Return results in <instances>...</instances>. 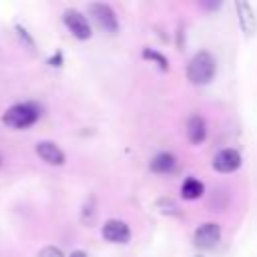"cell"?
I'll use <instances>...</instances> for the list:
<instances>
[{"label": "cell", "instance_id": "obj_1", "mask_svg": "<svg viewBox=\"0 0 257 257\" xmlns=\"http://www.w3.org/2000/svg\"><path fill=\"white\" fill-rule=\"evenodd\" d=\"M215 72H217V62L209 50H199L187 64V80L197 86L209 84L215 78Z\"/></svg>", "mask_w": 257, "mask_h": 257}, {"label": "cell", "instance_id": "obj_2", "mask_svg": "<svg viewBox=\"0 0 257 257\" xmlns=\"http://www.w3.org/2000/svg\"><path fill=\"white\" fill-rule=\"evenodd\" d=\"M40 118V106L36 102H16L2 114V122L10 128H28Z\"/></svg>", "mask_w": 257, "mask_h": 257}, {"label": "cell", "instance_id": "obj_3", "mask_svg": "<svg viewBox=\"0 0 257 257\" xmlns=\"http://www.w3.org/2000/svg\"><path fill=\"white\" fill-rule=\"evenodd\" d=\"M88 12L92 16V20L96 22V26L108 34H116L118 32V18L114 14V10L104 4V2H92L88 4Z\"/></svg>", "mask_w": 257, "mask_h": 257}, {"label": "cell", "instance_id": "obj_4", "mask_svg": "<svg viewBox=\"0 0 257 257\" xmlns=\"http://www.w3.org/2000/svg\"><path fill=\"white\" fill-rule=\"evenodd\" d=\"M219 241H221V227H219V223L207 221V223H201L195 229V235H193L195 247H199L203 251H209V249L217 247Z\"/></svg>", "mask_w": 257, "mask_h": 257}, {"label": "cell", "instance_id": "obj_5", "mask_svg": "<svg viewBox=\"0 0 257 257\" xmlns=\"http://www.w3.org/2000/svg\"><path fill=\"white\" fill-rule=\"evenodd\" d=\"M62 20H64L66 28L70 30V34H72L74 38H78V40H88V38L92 36V28H90V24H88V20H86V16H84L82 12H78V10H74V8H68V10H64Z\"/></svg>", "mask_w": 257, "mask_h": 257}, {"label": "cell", "instance_id": "obj_6", "mask_svg": "<svg viewBox=\"0 0 257 257\" xmlns=\"http://www.w3.org/2000/svg\"><path fill=\"white\" fill-rule=\"evenodd\" d=\"M100 235H102V239L108 241V243L126 245V243L131 241V235H133V233H131V227H128L124 221H120V219H108V221L102 225Z\"/></svg>", "mask_w": 257, "mask_h": 257}, {"label": "cell", "instance_id": "obj_7", "mask_svg": "<svg viewBox=\"0 0 257 257\" xmlns=\"http://www.w3.org/2000/svg\"><path fill=\"white\" fill-rule=\"evenodd\" d=\"M211 163H213V169H215L217 173L227 175V173L237 171V169L241 167L243 159H241V153L235 151V149H221L219 153H215V157H213Z\"/></svg>", "mask_w": 257, "mask_h": 257}, {"label": "cell", "instance_id": "obj_8", "mask_svg": "<svg viewBox=\"0 0 257 257\" xmlns=\"http://www.w3.org/2000/svg\"><path fill=\"white\" fill-rule=\"evenodd\" d=\"M36 155L46 163V165H52V167H60V165H64L66 163V155H64V151L56 145V143H52V141H40V143H36Z\"/></svg>", "mask_w": 257, "mask_h": 257}, {"label": "cell", "instance_id": "obj_9", "mask_svg": "<svg viewBox=\"0 0 257 257\" xmlns=\"http://www.w3.org/2000/svg\"><path fill=\"white\" fill-rule=\"evenodd\" d=\"M235 10H237V18H239V26L247 36H253L257 32V16L251 8L249 2L245 0H237L235 2Z\"/></svg>", "mask_w": 257, "mask_h": 257}, {"label": "cell", "instance_id": "obj_10", "mask_svg": "<svg viewBox=\"0 0 257 257\" xmlns=\"http://www.w3.org/2000/svg\"><path fill=\"white\" fill-rule=\"evenodd\" d=\"M187 139L191 145H201L207 139V124L201 114H191L187 120Z\"/></svg>", "mask_w": 257, "mask_h": 257}, {"label": "cell", "instance_id": "obj_11", "mask_svg": "<svg viewBox=\"0 0 257 257\" xmlns=\"http://www.w3.org/2000/svg\"><path fill=\"white\" fill-rule=\"evenodd\" d=\"M175 167H177V157L173 153H167V151L155 155L151 161V171L157 175H167V173L175 171Z\"/></svg>", "mask_w": 257, "mask_h": 257}, {"label": "cell", "instance_id": "obj_12", "mask_svg": "<svg viewBox=\"0 0 257 257\" xmlns=\"http://www.w3.org/2000/svg\"><path fill=\"white\" fill-rule=\"evenodd\" d=\"M203 193H205V185L195 177H187L181 185V197L185 201H195V199L203 197Z\"/></svg>", "mask_w": 257, "mask_h": 257}, {"label": "cell", "instance_id": "obj_13", "mask_svg": "<svg viewBox=\"0 0 257 257\" xmlns=\"http://www.w3.org/2000/svg\"><path fill=\"white\" fill-rule=\"evenodd\" d=\"M141 56L145 58V60H151V62H155L163 72H167L169 70V58L163 54V52H159V50H155V48H151V46H147V48H143V52H141Z\"/></svg>", "mask_w": 257, "mask_h": 257}, {"label": "cell", "instance_id": "obj_14", "mask_svg": "<svg viewBox=\"0 0 257 257\" xmlns=\"http://www.w3.org/2000/svg\"><path fill=\"white\" fill-rule=\"evenodd\" d=\"M157 207H159L161 213H167V215H179V207H177L173 201H169V199H161V201H157Z\"/></svg>", "mask_w": 257, "mask_h": 257}, {"label": "cell", "instance_id": "obj_15", "mask_svg": "<svg viewBox=\"0 0 257 257\" xmlns=\"http://www.w3.org/2000/svg\"><path fill=\"white\" fill-rule=\"evenodd\" d=\"M38 257H64V253L54 245H46L38 251Z\"/></svg>", "mask_w": 257, "mask_h": 257}, {"label": "cell", "instance_id": "obj_16", "mask_svg": "<svg viewBox=\"0 0 257 257\" xmlns=\"http://www.w3.org/2000/svg\"><path fill=\"white\" fill-rule=\"evenodd\" d=\"M48 64H50V66H62V52L58 50L56 54H52V56L48 58Z\"/></svg>", "mask_w": 257, "mask_h": 257}, {"label": "cell", "instance_id": "obj_17", "mask_svg": "<svg viewBox=\"0 0 257 257\" xmlns=\"http://www.w3.org/2000/svg\"><path fill=\"white\" fill-rule=\"evenodd\" d=\"M68 257H88V255H86V253H84L82 249H76V251H72V253H70Z\"/></svg>", "mask_w": 257, "mask_h": 257}, {"label": "cell", "instance_id": "obj_18", "mask_svg": "<svg viewBox=\"0 0 257 257\" xmlns=\"http://www.w3.org/2000/svg\"><path fill=\"white\" fill-rule=\"evenodd\" d=\"M0 165H2V157H0Z\"/></svg>", "mask_w": 257, "mask_h": 257}]
</instances>
